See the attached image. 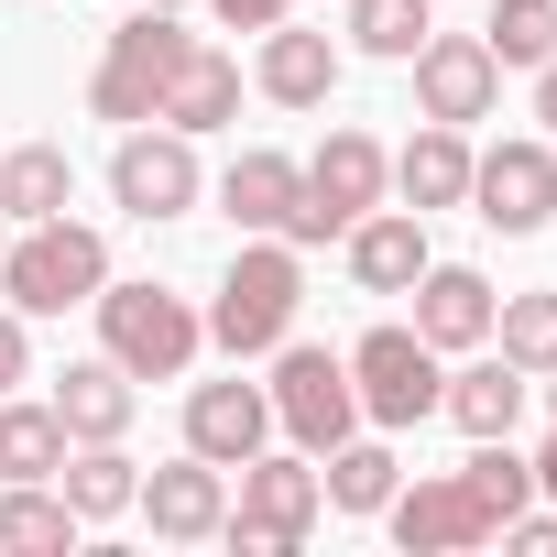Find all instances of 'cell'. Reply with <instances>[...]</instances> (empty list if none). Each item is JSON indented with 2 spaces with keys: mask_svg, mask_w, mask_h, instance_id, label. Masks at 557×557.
Instances as JSON below:
<instances>
[{
  "mask_svg": "<svg viewBox=\"0 0 557 557\" xmlns=\"http://www.w3.org/2000/svg\"><path fill=\"white\" fill-rule=\"evenodd\" d=\"M88 524L55 481H0V557H66Z\"/></svg>",
  "mask_w": 557,
  "mask_h": 557,
  "instance_id": "obj_25",
  "label": "cell"
},
{
  "mask_svg": "<svg viewBox=\"0 0 557 557\" xmlns=\"http://www.w3.org/2000/svg\"><path fill=\"white\" fill-rule=\"evenodd\" d=\"M535 394H546V416H557V372H535Z\"/></svg>",
  "mask_w": 557,
  "mask_h": 557,
  "instance_id": "obj_34",
  "label": "cell"
},
{
  "mask_svg": "<svg viewBox=\"0 0 557 557\" xmlns=\"http://www.w3.org/2000/svg\"><path fill=\"white\" fill-rule=\"evenodd\" d=\"M339 66H350V55L285 12V23L262 34V55H251V88H262L273 110H329V99H339Z\"/></svg>",
  "mask_w": 557,
  "mask_h": 557,
  "instance_id": "obj_15",
  "label": "cell"
},
{
  "mask_svg": "<svg viewBox=\"0 0 557 557\" xmlns=\"http://www.w3.org/2000/svg\"><path fill=\"white\" fill-rule=\"evenodd\" d=\"M535 121H546V132H557V55H546V66H535Z\"/></svg>",
  "mask_w": 557,
  "mask_h": 557,
  "instance_id": "obj_33",
  "label": "cell"
},
{
  "mask_svg": "<svg viewBox=\"0 0 557 557\" xmlns=\"http://www.w3.org/2000/svg\"><path fill=\"white\" fill-rule=\"evenodd\" d=\"M77 208V164L66 143H0V219H66Z\"/></svg>",
  "mask_w": 557,
  "mask_h": 557,
  "instance_id": "obj_23",
  "label": "cell"
},
{
  "mask_svg": "<svg viewBox=\"0 0 557 557\" xmlns=\"http://www.w3.org/2000/svg\"><path fill=\"white\" fill-rule=\"evenodd\" d=\"M405 296H416V339L426 350H481L492 339V307H503L492 273H470V262H426Z\"/></svg>",
  "mask_w": 557,
  "mask_h": 557,
  "instance_id": "obj_17",
  "label": "cell"
},
{
  "mask_svg": "<svg viewBox=\"0 0 557 557\" xmlns=\"http://www.w3.org/2000/svg\"><path fill=\"white\" fill-rule=\"evenodd\" d=\"M492 350L513 372H557V296H503L492 307Z\"/></svg>",
  "mask_w": 557,
  "mask_h": 557,
  "instance_id": "obj_29",
  "label": "cell"
},
{
  "mask_svg": "<svg viewBox=\"0 0 557 557\" xmlns=\"http://www.w3.org/2000/svg\"><path fill=\"white\" fill-rule=\"evenodd\" d=\"M318 481H329V513H383V503H394V481H405V459H394L383 437H361V426H350V437L329 448V470H318Z\"/></svg>",
  "mask_w": 557,
  "mask_h": 557,
  "instance_id": "obj_27",
  "label": "cell"
},
{
  "mask_svg": "<svg viewBox=\"0 0 557 557\" xmlns=\"http://www.w3.org/2000/svg\"><path fill=\"white\" fill-rule=\"evenodd\" d=\"M524 394H535V372H513V361L481 339V350H459V372L437 383V416H448L459 437H513V426H524Z\"/></svg>",
  "mask_w": 557,
  "mask_h": 557,
  "instance_id": "obj_14",
  "label": "cell"
},
{
  "mask_svg": "<svg viewBox=\"0 0 557 557\" xmlns=\"http://www.w3.org/2000/svg\"><path fill=\"white\" fill-rule=\"evenodd\" d=\"M437 383H448V350H426L416 329H372L350 350V394H361V426H426L437 416Z\"/></svg>",
  "mask_w": 557,
  "mask_h": 557,
  "instance_id": "obj_8",
  "label": "cell"
},
{
  "mask_svg": "<svg viewBox=\"0 0 557 557\" xmlns=\"http://www.w3.org/2000/svg\"><path fill=\"white\" fill-rule=\"evenodd\" d=\"M55 492L77 503V524H121V513H132V492H143V459H132L121 437H88V448H66Z\"/></svg>",
  "mask_w": 557,
  "mask_h": 557,
  "instance_id": "obj_24",
  "label": "cell"
},
{
  "mask_svg": "<svg viewBox=\"0 0 557 557\" xmlns=\"http://www.w3.org/2000/svg\"><path fill=\"white\" fill-rule=\"evenodd\" d=\"M12 383H34V318L0 307V394H12Z\"/></svg>",
  "mask_w": 557,
  "mask_h": 557,
  "instance_id": "obj_31",
  "label": "cell"
},
{
  "mask_svg": "<svg viewBox=\"0 0 557 557\" xmlns=\"http://www.w3.org/2000/svg\"><path fill=\"white\" fill-rule=\"evenodd\" d=\"M0 240H12V219H0Z\"/></svg>",
  "mask_w": 557,
  "mask_h": 557,
  "instance_id": "obj_36",
  "label": "cell"
},
{
  "mask_svg": "<svg viewBox=\"0 0 557 557\" xmlns=\"http://www.w3.org/2000/svg\"><path fill=\"white\" fill-rule=\"evenodd\" d=\"M110 285V240L88 219H23L12 240H0V296H12L23 318H66Z\"/></svg>",
  "mask_w": 557,
  "mask_h": 557,
  "instance_id": "obj_2",
  "label": "cell"
},
{
  "mask_svg": "<svg viewBox=\"0 0 557 557\" xmlns=\"http://www.w3.org/2000/svg\"><path fill=\"white\" fill-rule=\"evenodd\" d=\"M273 426H285L307 459H329L350 426H361V394H350V350H318V339H273Z\"/></svg>",
  "mask_w": 557,
  "mask_h": 557,
  "instance_id": "obj_5",
  "label": "cell"
},
{
  "mask_svg": "<svg viewBox=\"0 0 557 557\" xmlns=\"http://www.w3.org/2000/svg\"><path fill=\"white\" fill-rule=\"evenodd\" d=\"M110 197H121L132 219H186V208L208 197V164H197V143H186V132L132 121V132H121V153H110Z\"/></svg>",
  "mask_w": 557,
  "mask_h": 557,
  "instance_id": "obj_10",
  "label": "cell"
},
{
  "mask_svg": "<svg viewBox=\"0 0 557 557\" xmlns=\"http://www.w3.org/2000/svg\"><path fill=\"white\" fill-rule=\"evenodd\" d=\"M219 208H230V230H273V240H285L296 208H307V164L273 153V143H240L230 175H219Z\"/></svg>",
  "mask_w": 557,
  "mask_h": 557,
  "instance_id": "obj_16",
  "label": "cell"
},
{
  "mask_svg": "<svg viewBox=\"0 0 557 557\" xmlns=\"http://www.w3.org/2000/svg\"><path fill=\"white\" fill-rule=\"evenodd\" d=\"M186 45H197V34H186L175 12H143V0H132V23L110 34V55H99V77H88V110L121 121V132L153 121V110H164V77L186 66Z\"/></svg>",
  "mask_w": 557,
  "mask_h": 557,
  "instance_id": "obj_6",
  "label": "cell"
},
{
  "mask_svg": "<svg viewBox=\"0 0 557 557\" xmlns=\"http://www.w3.org/2000/svg\"><path fill=\"white\" fill-rule=\"evenodd\" d=\"M383 186H394V153L372 143V132H329L318 153H307V208H296V251H318V240H339L361 208H383Z\"/></svg>",
  "mask_w": 557,
  "mask_h": 557,
  "instance_id": "obj_7",
  "label": "cell"
},
{
  "mask_svg": "<svg viewBox=\"0 0 557 557\" xmlns=\"http://www.w3.org/2000/svg\"><path fill=\"white\" fill-rule=\"evenodd\" d=\"M296 307H307V251L273 240V230H240L219 296H208V350L273 361V339H296Z\"/></svg>",
  "mask_w": 557,
  "mask_h": 557,
  "instance_id": "obj_1",
  "label": "cell"
},
{
  "mask_svg": "<svg viewBox=\"0 0 557 557\" xmlns=\"http://www.w3.org/2000/svg\"><path fill=\"white\" fill-rule=\"evenodd\" d=\"M164 132H186V143H208V132H230L240 121V55H219V45H186V66L164 77V110H153Z\"/></svg>",
  "mask_w": 557,
  "mask_h": 557,
  "instance_id": "obj_20",
  "label": "cell"
},
{
  "mask_svg": "<svg viewBox=\"0 0 557 557\" xmlns=\"http://www.w3.org/2000/svg\"><path fill=\"white\" fill-rule=\"evenodd\" d=\"M339 251H350V285H361V296H405L416 273L437 262V251H426V219H416V208H361V219L339 230Z\"/></svg>",
  "mask_w": 557,
  "mask_h": 557,
  "instance_id": "obj_18",
  "label": "cell"
},
{
  "mask_svg": "<svg viewBox=\"0 0 557 557\" xmlns=\"http://www.w3.org/2000/svg\"><path fill=\"white\" fill-rule=\"evenodd\" d=\"M262 437H273V394H262V383L230 372V383H197V394H186V448H197V459L240 470Z\"/></svg>",
  "mask_w": 557,
  "mask_h": 557,
  "instance_id": "obj_19",
  "label": "cell"
},
{
  "mask_svg": "<svg viewBox=\"0 0 557 557\" xmlns=\"http://www.w3.org/2000/svg\"><path fill=\"white\" fill-rule=\"evenodd\" d=\"M383 524H394V546H405V557H448V546H492V535H503V524H492V503H481L459 470H437V481H394Z\"/></svg>",
  "mask_w": 557,
  "mask_h": 557,
  "instance_id": "obj_12",
  "label": "cell"
},
{
  "mask_svg": "<svg viewBox=\"0 0 557 557\" xmlns=\"http://www.w3.org/2000/svg\"><path fill=\"white\" fill-rule=\"evenodd\" d=\"M66 416L55 405H23V394H0V481H55L66 470Z\"/></svg>",
  "mask_w": 557,
  "mask_h": 557,
  "instance_id": "obj_26",
  "label": "cell"
},
{
  "mask_svg": "<svg viewBox=\"0 0 557 557\" xmlns=\"http://www.w3.org/2000/svg\"><path fill=\"white\" fill-rule=\"evenodd\" d=\"M426 34H437V0H350V45L383 66H405Z\"/></svg>",
  "mask_w": 557,
  "mask_h": 557,
  "instance_id": "obj_28",
  "label": "cell"
},
{
  "mask_svg": "<svg viewBox=\"0 0 557 557\" xmlns=\"http://www.w3.org/2000/svg\"><path fill=\"white\" fill-rule=\"evenodd\" d=\"M470 219L503 230V240H535L557 219V143L546 132H513V143L470 153Z\"/></svg>",
  "mask_w": 557,
  "mask_h": 557,
  "instance_id": "obj_9",
  "label": "cell"
},
{
  "mask_svg": "<svg viewBox=\"0 0 557 557\" xmlns=\"http://www.w3.org/2000/svg\"><path fill=\"white\" fill-rule=\"evenodd\" d=\"M132 513L164 535V546H208L219 535V513H230V470L219 459H164V470H143V492H132Z\"/></svg>",
  "mask_w": 557,
  "mask_h": 557,
  "instance_id": "obj_13",
  "label": "cell"
},
{
  "mask_svg": "<svg viewBox=\"0 0 557 557\" xmlns=\"http://www.w3.org/2000/svg\"><path fill=\"white\" fill-rule=\"evenodd\" d=\"M99 307V350L132 372V383H175V372H197V350H208V318L175 296V285H110L88 296Z\"/></svg>",
  "mask_w": 557,
  "mask_h": 557,
  "instance_id": "obj_3",
  "label": "cell"
},
{
  "mask_svg": "<svg viewBox=\"0 0 557 557\" xmlns=\"http://www.w3.org/2000/svg\"><path fill=\"white\" fill-rule=\"evenodd\" d=\"M143 12H186V0H143Z\"/></svg>",
  "mask_w": 557,
  "mask_h": 557,
  "instance_id": "obj_35",
  "label": "cell"
},
{
  "mask_svg": "<svg viewBox=\"0 0 557 557\" xmlns=\"http://www.w3.org/2000/svg\"><path fill=\"white\" fill-rule=\"evenodd\" d=\"M394 197L426 219V208H470V132L448 121H416V143L394 153Z\"/></svg>",
  "mask_w": 557,
  "mask_h": 557,
  "instance_id": "obj_21",
  "label": "cell"
},
{
  "mask_svg": "<svg viewBox=\"0 0 557 557\" xmlns=\"http://www.w3.org/2000/svg\"><path fill=\"white\" fill-rule=\"evenodd\" d=\"M45 405L66 416V437H77V448H88V437H132V372H121L110 350H99V361H66Z\"/></svg>",
  "mask_w": 557,
  "mask_h": 557,
  "instance_id": "obj_22",
  "label": "cell"
},
{
  "mask_svg": "<svg viewBox=\"0 0 557 557\" xmlns=\"http://www.w3.org/2000/svg\"><path fill=\"white\" fill-rule=\"evenodd\" d=\"M318 513H329V481H318V459L307 448H251L240 459V492H230V513H219V535L240 546V557H296L307 535H318Z\"/></svg>",
  "mask_w": 557,
  "mask_h": 557,
  "instance_id": "obj_4",
  "label": "cell"
},
{
  "mask_svg": "<svg viewBox=\"0 0 557 557\" xmlns=\"http://www.w3.org/2000/svg\"><path fill=\"white\" fill-rule=\"evenodd\" d=\"M524 470H535V503H557V426H546V448H535Z\"/></svg>",
  "mask_w": 557,
  "mask_h": 557,
  "instance_id": "obj_32",
  "label": "cell"
},
{
  "mask_svg": "<svg viewBox=\"0 0 557 557\" xmlns=\"http://www.w3.org/2000/svg\"><path fill=\"white\" fill-rule=\"evenodd\" d=\"M481 45H492V66H524L535 77L557 55V0H492V34Z\"/></svg>",
  "mask_w": 557,
  "mask_h": 557,
  "instance_id": "obj_30",
  "label": "cell"
},
{
  "mask_svg": "<svg viewBox=\"0 0 557 557\" xmlns=\"http://www.w3.org/2000/svg\"><path fill=\"white\" fill-rule=\"evenodd\" d=\"M405 66H416V121L470 132V121H492V99H503V66H492L481 34H426Z\"/></svg>",
  "mask_w": 557,
  "mask_h": 557,
  "instance_id": "obj_11",
  "label": "cell"
}]
</instances>
